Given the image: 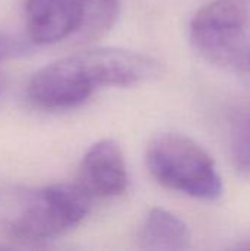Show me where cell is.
Wrapping results in <instances>:
<instances>
[{
  "mask_svg": "<svg viewBox=\"0 0 250 251\" xmlns=\"http://www.w3.org/2000/svg\"><path fill=\"white\" fill-rule=\"evenodd\" d=\"M91 197L77 184L0 187V234L22 241H44L78 226Z\"/></svg>",
  "mask_w": 250,
  "mask_h": 251,
  "instance_id": "6da1fadb",
  "label": "cell"
},
{
  "mask_svg": "<svg viewBox=\"0 0 250 251\" xmlns=\"http://www.w3.org/2000/svg\"><path fill=\"white\" fill-rule=\"evenodd\" d=\"M146 165L152 176L165 188L193 199L214 201L224 185L211 154L181 134H162L147 147Z\"/></svg>",
  "mask_w": 250,
  "mask_h": 251,
  "instance_id": "7a4b0ae2",
  "label": "cell"
},
{
  "mask_svg": "<svg viewBox=\"0 0 250 251\" xmlns=\"http://www.w3.org/2000/svg\"><path fill=\"white\" fill-rule=\"evenodd\" d=\"M118 13L119 0H28L25 21L35 44L87 43L109 31Z\"/></svg>",
  "mask_w": 250,
  "mask_h": 251,
  "instance_id": "3957f363",
  "label": "cell"
},
{
  "mask_svg": "<svg viewBox=\"0 0 250 251\" xmlns=\"http://www.w3.org/2000/svg\"><path fill=\"white\" fill-rule=\"evenodd\" d=\"M248 0H214L203 6L190 22L194 49L220 66L242 68L249 40Z\"/></svg>",
  "mask_w": 250,
  "mask_h": 251,
  "instance_id": "277c9868",
  "label": "cell"
},
{
  "mask_svg": "<svg viewBox=\"0 0 250 251\" xmlns=\"http://www.w3.org/2000/svg\"><path fill=\"white\" fill-rule=\"evenodd\" d=\"M66 60L84 91L100 87H136L162 75V65L152 56L113 47L84 50Z\"/></svg>",
  "mask_w": 250,
  "mask_h": 251,
  "instance_id": "5b68a950",
  "label": "cell"
},
{
  "mask_svg": "<svg viewBox=\"0 0 250 251\" xmlns=\"http://www.w3.org/2000/svg\"><path fill=\"white\" fill-rule=\"evenodd\" d=\"M77 185L88 197L99 199L116 197L127 190V166L116 141L102 140L87 150L78 168Z\"/></svg>",
  "mask_w": 250,
  "mask_h": 251,
  "instance_id": "8992f818",
  "label": "cell"
},
{
  "mask_svg": "<svg viewBox=\"0 0 250 251\" xmlns=\"http://www.w3.org/2000/svg\"><path fill=\"white\" fill-rule=\"evenodd\" d=\"M192 234L184 221L164 209H153L147 215L140 244L146 250H186L190 247Z\"/></svg>",
  "mask_w": 250,
  "mask_h": 251,
  "instance_id": "52a82bcc",
  "label": "cell"
},
{
  "mask_svg": "<svg viewBox=\"0 0 250 251\" xmlns=\"http://www.w3.org/2000/svg\"><path fill=\"white\" fill-rule=\"evenodd\" d=\"M230 156L236 172L250 179V106L236 109L228 122Z\"/></svg>",
  "mask_w": 250,
  "mask_h": 251,
  "instance_id": "ba28073f",
  "label": "cell"
},
{
  "mask_svg": "<svg viewBox=\"0 0 250 251\" xmlns=\"http://www.w3.org/2000/svg\"><path fill=\"white\" fill-rule=\"evenodd\" d=\"M28 50L27 44L19 38L0 31V62L7 59H15L25 54Z\"/></svg>",
  "mask_w": 250,
  "mask_h": 251,
  "instance_id": "9c48e42d",
  "label": "cell"
},
{
  "mask_svg": "<svg viewBox=\"0 0 250 251\" xmlns=\"http://www.w3.org/2000/svg\"><path fill=\"white\" fill-rule=\"evenodd\" d=\"M242 69H249L250 71V35L245 51H243V59H242Z\"/></svg>",
  "mask_w": 250,
  "mask_h": 251,
  "instance_id": "30bf717a",
  "label": "cell"
},
{
  "mask_svg": "<svg viewBox=\"0 0 250 251\" xmlns=\"http://www.w3.org/2000/svg\"><path fill=\"white\" fill-rule=\"evenodd\" d=\"M236 249H239V250H250V243H242Z\"/></svg>",
  "mask_w": 250,
  "mask_h": 251,
  "instance_id": "8fae6325",
  "label": "cell"
},
{
  "mask_svg": "<svg viewBox=\"0 0 250 251\" xmlns=\"http://www.w3.org/2000/svg\"><path fill=\"white\" fill-rule=\"evenodd\" d=\"M1 88H3V82H1V78H0V93H1Z\"/></svg>",
  "mask_w": 250,
  "mask_h": 251,
  "instance_id": "7c38bea8",
  "label": "cell"
}]
</instances>
